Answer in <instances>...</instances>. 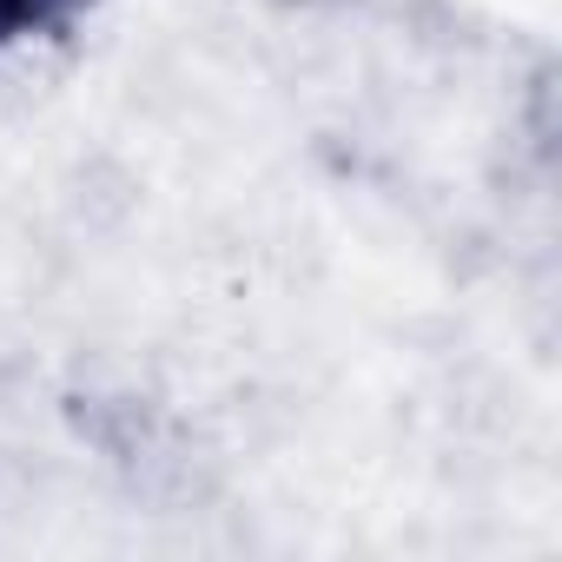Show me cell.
<instances>
[{
    "label": "cell",
    "instance_id": "1",
    "mask_svg": "<svg viewBox=\"0 0 562 562\" xmlns=\"http://www.w3.org/2000/svg\"><path fill=\"white\" fill-rule=\"evenodd\" d=\"M93 0H0V60L47 41V34H67Z\"/></svg>",
    "mask_w": 562,
    "mask_h": 562
}]
</instances>
